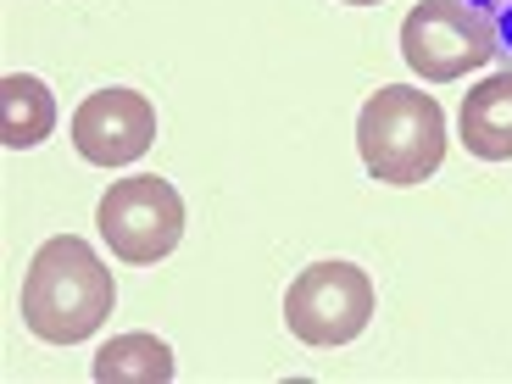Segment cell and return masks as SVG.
Here are the masks:
<instances>
[{"mask_svg": "<svg viewBox=\"0 0 512 384\" xmlns=\"http://www.w3.org/2000/svg\"><path fill=\"white\" fill-rule=\"evenodd\" d=\"M101 384H167L173 379V351L156 334H112L95 357Z\"/></svg>", "mask_w": 512, "mask_h": 384, "instance_id": "obj_9", "label": "cell"}, {"mask_svg": "<svg viewBox=\"0 0 512 384\" xmlns=\"http://www.w3.org/2000/svg\"><path fill=\"white\" fill-rule=\"evenodd\" d=\"M56 128V101L34 73H6L0 78V145L6 151H34L51 140Z\"/></svg>", "mask_w": 512, "mask_h": 384, "instance_id": "obj_8", "label": "cell"}, {"mask_svg": "<svg viewBox=\"0 0 512 384\" xmlns=\"http://www.w3.org/2000/svg\"><path fill=\"white\" fill-rule=\"evenodd\" d=\"M401 56L423 84H451L501 56V39L468 0H423L401 23Z\"/></svg>", "mask_w": 512, "mask_h": 384, "instance_id": "obj_4", "label": "cell"}, {"mask_svg": "<svg viewBox=\"0 0 512 384\" xmlns=\"http://www.w3.org/2000/svg\"><path fill=\"white\" fill-rule=\"evenodd\" d=\"M346 6H384V0H346Z\"/></svg>", "mask_w": 512, "mask_h": 384, "instance_id": "obj_11", "label": "cell"}, {"mask_svg": "<svg viewBox=\"0 0 512 384\" xmlns=\"http://www.w3.org/2000/svg\"><path fill=\"white\" fill-rule=\"evenodd\" d=\"M468 6L490 17V28H496V39H501V51L512 56V0H468Z\"/></svg>", "mask_w": 512, "mask_h": 384, "instance_id": "obj_10", "label": "cell"}, {"mask_svg": "<svg viewBox=\"0 0 512 384\" xmlns=\"http://www.w3.org/2000/svg\"><path fill=\"white\" fill-rule=\"evenodd\" d=\"M95 223H101V240L112 245L117 262H128V268H156L184 240V201L167 179L140 173V179H117L101 195Z\"/></svg>", "mask_w": 512, "mask_h": 384, "instance_id": "obj_5", "label": "cell"}, {"mask_svg": "<svg viewBox=\"0 0 512 384\" xmlns=\"http://www.w3.org/2000/svg\"><path fill=\"white\" fill-rule=\"evenodd\" d=\"M156 145V106L140 90H95L73 112V151L90 167H128Z\"/></svg>", "mask_w": 512, "mask_h": 384, "instance_id": "obj_6", "label": "cell"}, {"mask_svg": "<svg viewBox=\"0 0 512 384\" xmlns=\"http://www.w3.org/2000/svg\"><path fill=\"white\" fill-rule=\"evenodd\" d=\"M357 151L368 179L379 184H423L435 179L446 162V112L429 90H407V84H384L368 95L357 117Z\"/></svg>", "mask_w": 512, "mask_h": 384, "instance_id": "obj_2", "label": "cell"}, {"mask_svg": "<svg viewBox=\"0 0 512 384\" xmlns=\"http://www.w3.org/2000/svg\"><path fill=\"white\" fill-rule=\"evenodd\" d=\"M373 307H379V295L357 262H312L284 290V323L312 351L351 346L373 323Z\"/></svg>", "mask_w": 512, "mask_h": 384, "instance_id": "obj_3", "label": "cell"}, {"mask_svg": "<svg viewBox=\"0 0 512 384\" xmlns=\"http://www.w3.org/2000/svg\"><path fill=\"white\" fill-rule=\"evenodd\" d=\"M117 307L112 268L78 234H56L34 251L23 273V323L45 346H78L90 340Z\"/></svg>", "mask_w": 512, "mask_h": 384, "instance_id": "obj_1", "label": "cell"}, {"mask_svg": "<svg viewBox=\"0 0 512 384\" xmlns=\"http://www.w3.org/2000/svg\"><path fill=\"white\" fill-rule=\"evenodd\" d=\"M462 145L479 162H512V67L507 73H490L479 90H468L462 101Z\"/></svg>", "mask_w": 512, "mask_h": 384, "instance_id": "obj_7", "label": "cell"}]
</instances>
